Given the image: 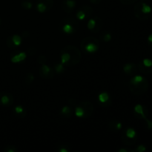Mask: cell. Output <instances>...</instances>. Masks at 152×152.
<instances>
[{
    "label": "cell",
    "instance_id": "6da1fadb",
    "mask_svg": "<svg viewBox=\"0 0 152 152\" xmlns=\"http://www.w3.org/2000/svg\"><path fill=\"white\" fill-rule=\"evenodd\" d=\"M81 53L77 47L67 45L61 52V63L67 66H73L80 62Z\"/></svg>",
    "mask_w": 152,
    "mask_h": 152
},
{
    "label": "cell",
    "instance_id": "7a4b0ae2",
    "mask_svg": "<svg viewBox=\"0 0 152 152\" xmlns=\"http://www.w3.org/2000/svg\"><path fill=\"white\" fill-rule=\"evenodd\" d=\"M148 88V82L144 77L140 75L134 76L130 80V90L132 93L140 95L145 93Z\"/></svg>",
    "mask_w": 152,
    "mask_h": 152
},
{
    "label": "cell",
    "instance_id": "3957f363",
    "mask_svg": "<svg viewBox=\"0 0 152 152\" xmlns=\"http://www.w3.org/2000/svg\"><path fill=\"white\" fill-rule=\"evenodd\" d=\"M151 6L145 2H138L134 7V15L140 20H146L151 13Z\"/></svg>",
    "mask_w": 152,
    "mask_h": 152
},
{
    "label": "cell",
    "instance_id": "277c9868",
    "mask_svg": "<svg viewBox=\"0 0 152 152\" xmlns=\"http://www.w3.org/2000/svg\"><path fill=\"white\" fill-rule=\"evenodd\" d=\"M81 47L84 51L88 53H94L99 48V42L95 37H88L83 39L81 42Z\"/></svg>",
    "mask_w": 152,
    "mask_h": 152
},
{
    "label": "cell",
    "instance_id": "5b68a950",
    "mask_svg": "<svg viewBox=\"0 0 152 152\" xmlns=\"http://www.w3.org/2000/svg\"><path fill=\"white\" fill-rule=\"evenodd\" d=\"M63 22L64 25L62 26V31L67 34H73L76 31L77 27H78V23L76 22L77 21H75L72 18L65 19Z\"/></svg>",
    "mask_w": 152,
    "mask_h": 152
},
{
    "label": "cell",
    "instance_id": "8992f818",
    "mask_svg": "<svg viewBox=\"0 0 152 152\" xmlns=\"http://www.w3.org/2000/svg\"><path fill=\"white\" fill-rule=\"evenodd\" d=\"M134 112L136 113L137 115L140 116L141 118L145 120V123H146L148 129H149V130L152 129V121L148 119V117H147L146 110L145 109V108H144L142 105H140V104H137V105H135Z\"/></svg>",
    "mask_w": 152,
    "mask_h": 152
},
{
    "label": "cell",
    "instance_id": "52a82bcc",
    "mask_svg": "<svg viewBox=\"0 0 152 152\" xmlns=\"http://www.w3.org/2000/svg\"><path fill=\"white\" fill-rule=\"evenodd\" d=\"M138 69L144 74H150L152 73V60L145 58L137 65Z\"/></svg>",
    "mask_w": 152,
    "mask_h": 152
},
{
    "label": "cell",
    "instance_id": "ba28073f",
    "mask_svg": "<svg viewBox=\"0 0 152 152\" xmlns=\"http://www.w3.org/2000/svg\"><path fill=\"white\" fill-rule=\"evenodd\" d=\"M137 132L132 128H129L126 131L125 135L123 136V142L128 145H131L136 142Z\"/></svg>",
    "mask_w": 152,
    "mask_h": 152
},
{
    "label": "cell",
    "instance_id": "9c48e42d",
    "mask_svg": "<svg viewBox=\"0 0 152 152\" xmlns=\"http://www.w3.org/2000/svg\"><path fill=\"white\" fill-rule=\"evenodd\" d=\"M13 97L12 94L7 92H0V105L9 107L13 105Z\"/></svg>",
    "mask_w": 152,
    "mask_h": 152
},
{
    "label": "cell",
    "instance_id": "30bf717a",
    "mask_svg": "<svg viewBox=\"0 0 152 152\" xmlns=\"http://www.w3.org/2000/svg\"><path fill=\"white\" fill-rule=\"evenodd\" d=\"M53 71L48 65L45 64L42 65L41 68L39 69V76L44 79H50L53 77Z\"/></svg>",
    "mask_w": 152,
    "mask_h": 152
},
{
    "label": "cell",
    "instance_id": "8fae6325",
    "mask_svg": "<svg viewBox=\"0 0 152 152\" xmlns=\"http://www.w3.org/2000/svg\"><path fill=\"white\" fill-rule=\"evenodd\" d=\"M22 40L20 36L17 35V34H14L11 37H9L7 39V45L9 48H13L15 47L19 46L22 43Z\"/></svg>",
    "mask_w": 152,
    "mask_h": 152
},
{
    "label": "cell",
    "instance_id": "7c38bea8",
    "mask_svg": "<svg viewBox=\"0 0 152 152\" xmlns=\"http://www.w3.org/2000/svg\"><path fill=\"white\" fill-rule=\"evenodd\" d=\"M80 106L83 108L85 112L84 117H89L94 111V106L89 101H83Z\"/></svg>",
    "mask_w": 152,
    "mask_h": 152
},
{
    "label": "cell",
    "instance_id": "4fadbf2b",
    "mask_svg": "<svg viewBox=\"0 0 152 152\" xmlns=\"http://www.w3.org/2000/svg\"><path fill=\"white\" fill-rule=\"evenodd\" d=\"M76 2L74 0H65L63 1V9L67 13H70L75 7Z\"/></svg>",
    "mask_w": 152,
    "mask_h": 152
},
{
    "label": "cell",
    "instance_id": "5bb4252c",
    "mask_svg": "<svg viewBox=\"0 0 152 152\" xmlns=\"http://www.w3.org/2000/svg\"><path fill=\"white\" fill-rule=\"evenodd\" d=\"M27 57V53L25 52H21V53H18V54L14 55L11 57L10 61L13 63H18V62H22L25 60Z\"/></svg>",
    "mask_w": 152,
    "mask_h": 152
},
{
    "label": "cell",
    "instance_id": "9a60e30c",
    "mask_svg": "<svg viewBox=\"0 0 152 152\" xmlns=\"http://www.w3.org/2000/svg\"><path fill=\"white\" fill-rule=\"evenodd\" d=\"M136 65L134 63H127L123 67V71L126 74L132 75L136 71Z\"/></svg>",
    "mask_w": 152,
    "mask_h": 152
},
{
    "label": "cell",
    "instance_id": "2e32d148",
    "mask_svg": "<svg viewBox=\"0 0 152 152\" xmlns=\"http://www.w3.org/2000/svg\"><path fill=\"white\" fill-rule=\"evenodd\" d=\"M36 7H37V10H38L39 13H44V12L48 11V9L45 4L44 2H42V1H39V0H37Z\"/></svg>",
    "mask_w": 152,
    "mask_h": 152
},
{
    "label": "cell",
    "instance_id": "e0dca14e",
    "mask_svg": "<svg viewBox=\"0 0 152 152\" xmlns=\"http://www.w3.org/2000/svg\"><path fill=\"white\" fill-rule=\"evenodd\" d=\"M98 98H99V101L101 103H106L109 100V95L107 92H102V93L99 94Z\"/></svg>",
    "mask_w": 152,
    "mask_h": 152
},
{
    "label": "cell",
    "instance_id": "ac0fdd59",
    "mask_svg": "<svg viewBox=\"0 0 152 152\" xmlns=\"http://www.w3.org/2000/svg\"><path fill=\"white\" fill-rule=\"evenodd\" d=\"M14 111L16 114L18 115H20V117H24L25 116V114H26V111L24 109V108L21 105H17V106L15 107Z\"/></svg>",
    "mask_w": 152,
    "mask_h": 152
},
{
    "label": "cell",
    "instance_id": "d6986e66",
    "mask_svg": "<svg viewBox=\"0 0 152 152\" xmlns=\"http://www.w3.org/2000/svg\"><path fill=\"white\" fill-rule=\"evenodd\" d=\"M80 9H81V10H83V11L85 12L86 16H88V17H89V16H91L92 13H93V10H92L91 7L88 5L82 6V7Z\"/></svg>",
    "mask_w": 152,
    "mask_h": 152
},
{
    "label": "cell",
    "instance_id": "ffe728a7",
    "mask_svg": "<svg viewBox=\"0 0 152 152\" xmlns=\"http://www.w3.org/2000/svg\"><path fill=\"white\" fill-rule=\"evenodd\" d=\"M96 19V27H95L94 30L93 31V32H97L99 29H101L102 25H103V22H102V19L99 17H94Z\"/></svg>",
    "mask_w": 152,
    "mask_h": 152
},
{
    "label": "cell",
    "instance_id": "44dd1931",
    "mask_svg": "<svg viewBox=\"0 0 152 152\" xmlns=\"http://www.w3.org/2000/svg\"><path fill=\"white\" fill-rule=\"evenodd\" d=\"M100 39L102 40H103L104 42H109V41H111V33L108 32V31H106V32H103L102 34V35H101Z\"/></svg>",
    "mask_w": 152,
    "mask_h": 152
},
{
    "label": "cell",
    "instance_id": "7402d4cb",
    "mask_svg": "<svg viewBox=\"0 0 152 152\" xmlns=\"http://www.w3.org/2000/svg\"><path fill=\"white\" fill-rule=\"evenodd\" d=\"M22 6L25 10H30L32 8L33 4L30 0H23L22 2Z\"/></svg>",
    "mask_w": 152,
    "mask_h": 152
},
{
    "label": "cell",
    "instance_id": "603a6c76",
    "mask_svg": "<svg viewBox=\"0 0 152 152\" xmlns=\"http://www.w3.org/2000/svg\"><path fill=\"white\" fill-rule=\"evenodd\" d=\"M61 114L65 117H69L71 114V108L68 106H64L61 110Z\"/></svg>",
    "mask_w": 152,
    "mask_h": 152
},
{
    "label": "cell",
    "instance_id": "cb8c5ba5",
    "mask_svg": "<svg viewBox=\"0 0 152 152\" xmlns=\"http://www.w3.org/2000/svg\"><path fill=\"white\" fill-rule=\"evenodd\" d=\"M87 27L90 31H93L94 30L95 27H96V19L95 18H93V19H91L90 20L88 21L87 24Z\"/></svg>",
    "mask_w": 152,
    "mask_h": 152
},
{
    "label": "cell",
    "instance_id": "d4e9b609",
    "mask_svg": "<svg viewBox=\"0 0 152 152\" xmlns=\"http://www.w3.org/2000/svg\"><path fill=\"white\" fill-rule=\"evenodd\" d=\"M75 114L77 117H84L85 112L81 106H77L75 109Z\"/></svg>",
    "mask_w": 152,
    "mask_h": 152
},
{
    "label": "cell",
    "instance_id": "484cf974",
    "mask_svg": "<svg viewBox=\"0 0 152 152\" xmlns=\"http://www.w3.org/2000/svg\"><path fill=\"white\" fill-rule=\"evenodd\" d=\"M122 123L120 122H117V121H113L111 122V129H115L116 131L117 130H120L122 129Z\"/></svg>",
    "mask_w": 152,
    "mask_h": 152
},
{
    "label": "cell",
    "instance_id": "4316f807",
    "mask_svg": "<svg viewBox=\"0 0 152 152\" xmlns=\"http://www.w3.org/2000/svg\"><path fill=\"white\" fill-rule=\"evenodd\" d=\"M39 1H42V2H44L45 4L46 7H47L48 9V11L49 10L51 9V7H53V0H39Z\"/></svg>",
    "mask_w": 152,
    "mask_h": 152
},
{
    "label": "cell",
    "instance_id": "83f0119b",
    "mask_svg": "<svg viewBox=\"0 0 152 152\" xmlns=\"http://www.w3.org/2000/svg\"><path fill=\"white\" fill-rule=\"evenodd\" d=\"M86 17V13H85V12L83 11V10H81V9H80V10L77 11V19H78L79 20H83V19H84Z\"/></svg>",
    "mask_w": 152,
    "mask_h": 152
},
{
    "label": "cell",
    "instance_id": "f1b7e54d",
    "mask_svg": "<svg viewBox=\"0 0 152 152\" xmlns=\"http://www.w3.org/2000/svg\"><path fill=\"white\" fill-rule=\"evenodd\" d=\"M34 80V77L32 74H28L26 76V78H25V82H26L27 84H31Z\"/></svg>",
    "mask_w": 152,
    "mask_h": 152
},
{
    "label": "cell",
    "instance_id": "f546056e",
    "mask_svg": "<svg viewBox=\"0 0 152 152\" xmlns=\"http://www.w3.org/2000/svg\"><path fill=\"white\" fill-rule=\"evenodd\" d=\"M3 151L5 152H16L17 151L16 148L13 145H8V146H6L5 148L3 149Z\"/></svg>",
    "mask_w": 152,
    "mask_h": 152
},
{
    "label": "cell",
    "instance_id": "4dcf8cb0",
    "mask_svg": "<svg viewBox=\"0 0 152 152\" xmlns=\"http://www.w3.org/2000/svg\"><path fill=\"white\" fill-rule=\"evenodd\" d=\"M55 71H56L57 73H62V71H64L63 65H62L61 62L59 64H57V65L55 66Z\"/></svg>",
    "mask_w": 152,
    "mask_h": 152
},
{
    "label": "cell",
    "instance_id": "1f68e13d",
    "mask_svg": "<svg viewBox=\"0 0 152 152\" xmlns=\"http://www.w3.org/2000/svg\"><path fill=\"white\" fill-rule=\"evenodd\" d=\"M146 151V147L143 145H140L137 147L136 149L134 150V151H137V152H144Z\"/></svg>",
    "mask_w": 152,
    "mask_h": 152
},
{
    "label": "cell",
    "instance_id": "d6a6232c",
    "mask_svg": "<svg viewBox=\"0 0 152 152\" xmlns=\"http://www.w3.org/2000/svg\"><path fill=\"white\" fill-rule=\"evenodd\" d=\"M37 60H38L39 63L41 64V65H42V64H45L46 62V58H45V56H44L42 55V56H39Z\"/></svg>",
    "mask_w": 152,
    "mask_h": 152
},
{
    "label": "cell",
    "instance_id": "836d02e7",
    "mask_svg": "<svg viewBox=\"0 0 152 152\" xmlns=\"http://www.w3.org/2000/svg\"><path fill=\"white\" fill-rule=\"evenodd\" d=\"M120 1H121V3H123L124 4H131L135 2L136 0H120Z\"/></svg>",
    "mask_w": 152,
    "mask_h": 152
},
{
    "label": "cell",
    "instance_id": "e575fe53",
    "mask_svg": "<svg viewBox=\"0 0 152 152\" xmlns=\"http://www.w3.org/2000/svg\"><path fill=\"white\" fill-rule=\"evenodd\" d=\"M101 1H102V0H90L91 2L93 3V4H99V3L101 2Z\"/></svg>",
    "mask_w": 152,
    "mask_h": 152
},
{
    "label": "cell",
    "instance_id": "d590c367",
    "mask_svg": "<svg viewBox=\"0 0 152 152\" xmlns=\"http://www.w3.org/2000/svg\"><path fill=\"white\" fill-rule=\"evenodd\" d=\"M148 42L150 45H152V34H150V35L148 37Z\"/></svg>",
    "mask_w": 152,
    "mask_h": 152
},
{
    "label": "cell",
    "instance_id": "8d00e7d4",
    "mask_svg": "<svg viewBox=\"0 0 152 152\" xmlns=\"http://www.w3.org/2000/svg\"><path fill=\"white\" fill-rule=\"evenodd\" d=\"M59 151L60 152H68V151L67 149H65V148H60V149H59Z\"/></svg>",
    "mask_w": 152,
    "mask_h": 152
},
{
    "label": "cell",
    "instance_id": "74e56055",
    "mask_svg": "<svg viewBox=\"0 0 152 152\" xmlns=\"http://www.w3.org/2000/svg\"><path fill=\"white\" fill-rule=\"evenodd\" d=\"M142 1H144V0H142Z\"/></svg>",
    "mask_w": 152,
    "mask_h": 152
}]
</instances>
